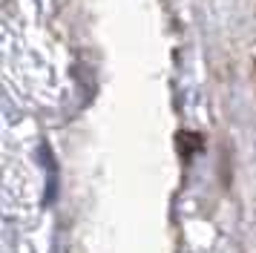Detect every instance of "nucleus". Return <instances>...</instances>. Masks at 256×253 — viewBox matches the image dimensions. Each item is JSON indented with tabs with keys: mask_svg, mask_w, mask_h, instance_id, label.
I'll return each mask as SVG.
<instances>
[{
	"mask_svg": "<svg viewBox=\"0 0 256 253\" xmlns=\"http://www.w3.org/2000/svg\"><path fill=\"white\" fill-rule=\"evenodd\" d=\"M178 150L182 152H193V150H198V136H190V132H184V136H178Z\"/></svg>",
	"mask_w": 256,
	"mask_h": 253,
	"instance_id": "nucleus-1",
	"label": "nucleus"
}]
</instances>
